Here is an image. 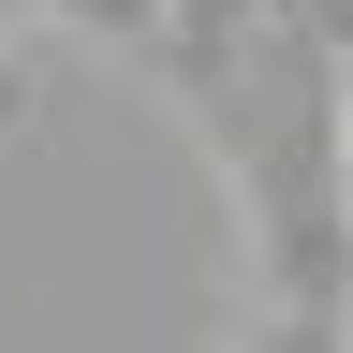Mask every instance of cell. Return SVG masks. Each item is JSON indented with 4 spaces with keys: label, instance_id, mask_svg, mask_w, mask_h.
Returning <instances> with one entry per match:
<instances>
[{
    "label": "cell",
    "instance_id": "1",
    "mask_svg": "<svg viewBox=\"0 0 353 353\" xmlns=\"http://www.w3.org/2000/svg\"><path fill=\"white\" fill-rule=\"evenodd\" d=\"M339 103H353V59H339Z\"/></svg>",
    "mask_w": 353,
    "mask_h": 353
}]
</instances>
